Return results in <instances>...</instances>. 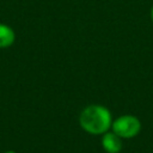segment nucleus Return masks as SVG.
Here are the masks:
<instances>
[{"label": "nucleus", "instance_id": "obj_1", "mask_svg": "<svg viewBox=\"0 0 153 153\" xmlns=\"http://www.w3.org/2000/svg\"><path fill=\"white\" fill-rule=\"evenodd\" d=\"M112 116L108 108L100 104L85 106L79 115V124L91 135H103L111 129Z\"/></svg>", "mask_w": 153, "mask_h": 153}, {"label": "nucleus", "instance_id": "obj_2", "mask_svg": "<svg viewBox=\"0 0 153 153\" xmlns=\"http://www.w3.org/2000/svg\"><path fill=\"white\" fill-rule=\"evenodd\" d=\"M111 130L122 139H131L140 133L141 122L134 115H122L112 121Z\"/></svg>", "mask_w": 153, "mask_h": 153}, {"label": "nucleus", "instance_id": "obj_3", "mask_svg": "<svg viewBox=\"0 0 153 153\" xmlns=\"http://www.w3.org/2000/svg\"><path fill=\"white\" fill-rule=\"evenodd\" d=\"M102 147L106 153H120L123 148V139L115 134L112 130L102 135Z\"/></svg>", "mask_w": 153, "mask_h": 153}, {"label": "nucleus", "instance_id": "obj_4", "mask_svg": "<svg viewBox=\"0 0 153 153\" xmlns=\"http://www.w3.org/2000/svg\"><path fill=\"white\" fill-rule=\"evenodd\" d=\"M16 41L14 30L4 23H0V49H5L11 47Z\"/></svg>", "mask_w": 153, "mask_h": 153}, {"label": "nucleus", "instance_id": "obj_5", "mask_svg": "<svg viewBox=\"0 0 153 153\" xmlns=\"http://www.w3.org/2000/svg\"><path fill=\"white\" fill-rule=\"evenodd\" d=\"M149 17H151V20L153 22V5L151 7V11H149Z\"/></svg>", "mask_w": 153, "mask_h": 153}, {"label": "nucleus", "instance_id": "obj_6", "mask_svg": "<svg viewBox=\"0 0 153 153\" xmlns=\"http://www.w3.org/2000/svg\"><path fill=\"white\" fill-rule=\"evenodd\" d=\"M4 153H16L14 151H12V149H10V151H5Z\"/></svg>", "mask_w": 153, "mask_h": 153}]
</instances>
